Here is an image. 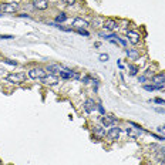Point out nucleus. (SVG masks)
Instances as JSON below:
<instances>
[{"mask_svg":"<svg viewBox=\"0 0 165 165\" xmlns=\"http://www.w3.org/2000/svg\"><path fill=\"white\" fill-rule=\"evenodd\" d=\"M29 77L33 80H41L43 77H46V71L43 70V68H40V67L31 68V70L29 71Z\"/></svg>","mask_w":165,"mask_h":165,"instance_id":"nucleus-1","label":"nucleus"},{"mask_svg":"<svg viewBox=\"0 0 165 165\" xmlns=\"http://www.w3.org/2000/svg\"><path fill=\"white\" fill-rule=\"evenodd\" d=\"M103 27L105 31H116L118 29V23L116 20H112V19H107V20L103 23Z\"/></svg>","mask_w":165,"mask_h":165,"instance_id":"nucleus-2","label":"nucleus"},{"mask_svg":"<svg viewBox=\"0 0 165 165\" xmlns=\"http://www.w3.org/2000/svg\"><path fill=\"white\" fill-rule=\"evenodd\" d=\"M41 82L46 84V86H56L58 82V77L56 74H49V75H46V77L41 79Z\"/></svg>","mask_w":165,"mask_h":165,"instance_id":"nucleus-3","label":"nucleus"},{"mask_svg":"<svg viewBox=\"0 0 165 165\" xmlns=\"http://www.w3.org/2000/svg\"><path fill=\"white\" fill-rule=\"evenodd\" d=\"M6 80L10 81V82H16V84H19V82H23L26 80V74L24 73H20V74H9Z\"/></svg>","mask_w":165,"mask_h":165,"instance_id":"nucleus-4","label":"nucleus"},{"mask_svg":"<svg viewBox=\"0 0 165 165\" xmlns=\"http://www.w3.org/2000/svg\"><path fill=\"white\" fill-rule=\"evenodd\" d=\"M73 27H75L77 30H81V29L86 30V27H88V21L81 19V17H77V19L73 20Z\"/></svg>","mask_w":165,"mask_h":165,"instance_id":"nucleus-5","label":"nucleus"},{"mask_svg":"<svg viewBox=\"0 0 165 165\" xmlns=\"http://www.w3.org/2000/svg\"><path fill=\"white\" fill-rule=\"evenodd\" d=\"M120 132H121V130H120L118 127L111 128V130H110V131L107 132L108 140H110V141H116V140H118V138H120Z\"/></svg>","mask_w":165,"mask_h":165,"instance_id":"nucleus-6","label":"nucleus"},{"mask_svg":"<svg viewBox=\"0 0 165 165\" xmlns=\"http://www.w3.org/2000/svg\"><path fill=\"white\" fill-rule=\"evenodd\" d=\"M127 37H128V41L131 43V44H138L140 43V40H141V36L137 31H128L127 33Z\"/></svg>","mask_w":165,"mask_h":165,"instance_id":"nucleus-7","label":"nucleus"},{"mask_svg":"<svg viewBox=\"0 0 165 165\" xmlns=\"http://www.w3.org/2000/svg\"><path fill=\"white\" fill-rule=\"evenodd\" d=\"M152 82H154V86H164V82H165V71H164V73H158V74L152 75Z\"/></svg>","mask_w":165,"mask_h":165,"instance_id":"nucleus-8","label":"nucleus"},{"mask_svg":"<svg viewBox=\"0 0 165 165\" xmlns=\"http://www.w3.org/2000/svg\"><path fill=\"white\" fill-rule=\"evenodd\" d=\"M0 7L4 13H14L17 10V3H3Z\"/></svg>","mask_w":165,"mask_h":165,"instance_id":"nucleus-9","label":"nucleus"},{"mask_svg":"<svg viewBox=\"0 0 165 165\" xmlns=\"http://www.w3.org/2000/svg\"><path fill=\"white\" fill-rule=\"evenodd\" d=\"M33 4L37 10H47L49 9V0H33Z\"/></svg>","mask_w":165,"mask_h":165,"instance_id":"nucleus-10","label":"nucleus"},{"mask_svg":"<svg viewBox=\"0 0 165 165\" xmlns=\"http://www.w3.org/2000/svg\"><path fill=\"white\" fill-rule=\"evenodd\" d=\"M84 110H86V112L91 114V112H94L97 110V104L93 100H87L86 103H84Z\"/></svg>","mask_w":165,"mask_h":165,"instance_id":"nucleus-11","label":"nucleus"},{"mask_svg":"<svg viewBox=\"0 0 165 165\" xmlns=\"http://www.w3.org/2000/svg\"><path fill=\"white\" fill-rule=\"evenodd\" d=\"M101 123H103L104 127H110V125H112V124L117 123V118L114 116H105L101 118Z\"/></svg>","mask_w":165,"mask_h":165,"instance_id":"nucleus-12","label":"nucleus"},{"mask_svg":"<svg viewBox=\"0 0 165 165\" xmlns=\"http://www.w3.org/2000/svg\"><path fill=\"white\" fill-rule=\"evenodd\" d=\"M125 53H127V56L131 58V60H138V58H140V53H138V50H135V49L127 50Z\"/></svg>","mask_w":165,"mask_h":165,"instance_id":"nucleus-13","label":"nucleus"},{"mask_svg":"<svg viewBox=\"0 0 165 165\" xmlns=\"http://www.w3.org/2000/svg\"><path fill=\"white\" fill-rule=\"evenodd\" d=\"M46 70L50 71V74H56V73H60L61 67L57 66V64H50V66H47V68H46Z\"/></svg>","mask_w":165,"mask_h":165,"instance_id":"nucleus-14","label":"nucleus"},{"mask_svg":"<svg viewBox=\"0 0 165 165\" xmlns=\"http://www.w3.org/2000/svg\"><path fill=\"white\" fill-rule=\"evenodd\" d=\"M66 20H67V16L64 13H60V14L56 16V23H57V24H60V23H63V21H66Z\"/></svg>","mask_w":165,"mask_h":165,"instance_id":"nucleus-15","label":"nucleus"},{"mask_svg":"<svg viewBox=\"0 0 165 165\" xmlns=\"http://www.w3.org/2000/svg\"><path fill=\"white\" fill-rule=\"evenodd\" d=\"M94 132L98 137H104V135H105V130H104L103 127H94Z\"/></svg>","mask_w":165,"mask_h":165,"instance_id":"nucleus-16","label":"nucleus"},{"mask_svg":"<svg viewBox=\"0 0 165 165\" xmlns=\"http://www.w3.org/2000/svg\"><path fill=\"white\" fill-rule=\"evenodd\" d=\"M128 68H130V74H131V75H135L137 73H138V67H137V66H131V64H130Z\"/></svg>","mask_w":165,"mask_h":165,"instance_id":"nucleus-17","label":"nucleus"},{"mask_svg":"<svg viewBox=\"0 0 165 165\" xmlns=\"http://www.w3.org/2000/svg\"><path fill=\"white\" fill-rule=\"evenodd\" d=\"M101 21H103V20H101V19H98V17H97V19H94V20H93V23H91V24H93L91 27H98V26L101 24Z\"/></svg>","mask_w":165,"mask_h":165,"instance_id":"nucleus-18","label":"nucleus"},{"mask_svg":"<svg viewBox=\"0 0 165 165\" xmlns=\"http://www.w3.org/2000/svg\"><path fill=\"white\" fill-rule=\"evenodd\" d=\"M0 38L2 40H12V38H14V36H12V34H0Z\"/></svg>","mask_w":165,"mask_h":165,"instance_id":"nucleus-19","label":"nucleus"},{"mask_svg":"<svg viewBox=\"0 0 165 165\" xmlns=\"http://www.w3.org/2000/svg\"><path fill=\"white\" fill-rule=\"evenodd\" d=\"M77 33H79V34H81V36H86V37H88V36H90V33H88L87 30H84V29H81V30H77Z\"/></svg>","mask_w":165,"mask_h":165,"instance_id":"nucleus-20","label":"nucleus"},{"mask_svg":"<svg viewBox=\"0 0 165 165\" xmlns=\"http://www.w3.org/2000/svg\"><path fill=\"white\" fill-rule=\"evenodd\" d=\"M108 54H101L100 56V61H103V63H105V61H108Z\"/></svg>","mask_w":165,"mask_h":165,"instance_id":"nucleus-21","label":"nucleus"},{"mask_svg":"<svg viewBox=\"0 0 165 165\" xmlns=\"http://www.w3.org/2000/svg\"><path fill=\"white\" fill-rule=\"evenodd\" d=\"M90 80H91L90 75H84V77H82V82H84V84H88V82H90Z\"/></svg>","mask_w":165,"mask_h":165,"instance_id":"nucleus-22","label":"nucleus"},{"mask_svg":"<svg viewBox=\"0 0 165 165\" xmlns=\"http://www.w3.org/2000/svg\"><path fill=\"white\" fill-rule=\"evenodd\" d=\"M4 63L9 64V66H17V63L16 61H12V60H4Z\"/></svg>","mask_w":165,"mask_h":165,"instance_id":"nucleus-23","label":"nucleus"},{"mask_svg":"<svg viewBox=\"0 0 165 165\" xmlns=\"http://www.w3.org/2000/svg\"><path fill=\"white\" fill-rule=\"evenodd\" d=\"M154 103H157V104H165V100H162V98H155V100H154Z\"/></svg>","mask_w":165,"mask_h":165,"instance_id":"nucleus-24","label":"nucleus"},{"mask_svg":"<svg viewBox=\"0 0 165 165\" xmlns=\"http://www.w3.org/2000/svg\"><path fill=\"white\" fill-rule=\"evenodd\" d=\"M98 110H100V112H101V114H104V112H105V111H104V107L101 105V104H98Z\"/></svg>","mask_w":165,"mask_h":165,"instance_id":"nucleus-25","label":"nucleus"},{"mask_svg":"<svg viewBox=\"0 0 165 165\" xmlns=\"http://www.w3.org/2000/svg\"><path fill=\"white\" fill-rule=\"evenodd\" d=\"M64 2H66L67 4H74L75 2H77V0H64Z\"/></svg>","mask_w":165,"mask_h":165,"instance_id":"nucleus-26","label":"nucleus"},{"mask_svg":"<svg viewBox=\"0 0 165 165\" xmlns=\"http://www.w3.org/2000/svg\"><path fill=\"white\" fill-rule=\"evenodd\" d=\"M19 17H21V19H29V14H24V13H23V14H19Z\"/></svg>","mask_w":165,"mask_h":165,"instance_id":"nucleus-27","label":"nucleus"},{"mask_svg":"<svg viewBox=\"0 0 165 165\" xmlns=\"http://www.w3.org/2000/svg\"><path fill=\"white\" fill-rule=\"evenodd\" d=\"M158 112H162V114H165V110H161V108H157Z\"/></svg>","mask_w":165,"mask_h":165,"instance_id":"nucleus-28","label":"nucleus"},{"mask_svg":"<svg viewBox=\"0 0 165 165\" xmlns=\"http://www.w3.org/2000/svg\"><path fill=\"white\" fill-rule=\"evenodd\" d=\"M145 81V77H140V82H144Z\"/></svg>","mask_w":165,"mask_h":165,"instance_id":"nucleus-29","label":"nucleus"},{"mask_svg":"<svg viewBox=\"0 0 165 165\" xmlns=\"http://www.w3.org/2000/svg\"><path fill=\"white\" fill-rule=\"evenodd\" d=\"M0 17H2V14H0Z\"/></svg>","mask_w":165,"mask_h":165,"instance_id":"nucleus-30","label":"nucleus"}]
</instances>
